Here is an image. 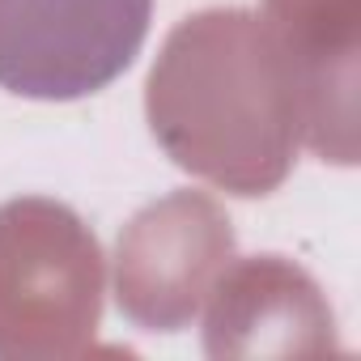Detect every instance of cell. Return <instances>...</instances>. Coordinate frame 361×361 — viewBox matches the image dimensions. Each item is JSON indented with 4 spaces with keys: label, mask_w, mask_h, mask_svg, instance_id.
Segmentation results:
<instances>
[{
    "label": "cell",
    "mask_w": 361,
    "mask_h": 361,
    "mask_svg": "<svg viewBox=\"0 0 361 361\" xmlns=\"http://www.w3.org/2000/svg\"><path fill=\"white\" fill-rule=\"evenodd\" d=\"M149 22L153 0H0V90L90 98L132 68Z\"/></svg>",
    "instance_id": "cell-1"
}]
</instances>
